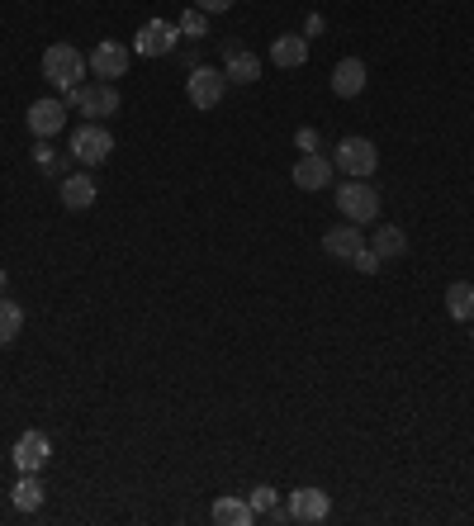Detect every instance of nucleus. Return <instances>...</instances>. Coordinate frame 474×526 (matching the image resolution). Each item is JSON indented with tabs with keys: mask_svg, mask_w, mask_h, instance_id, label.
<instances>
[{
	"mask_svg": "<svg viewBox=\"0 0 474 526\" xmlns=\"http://www.w3.org/2000/svg\"><path fill=\"white\" fill-rule=\"evenodd\" d=\"M86 67H91V62H86L81 48H72V43H53V48L43 53V76H48V86H57L62 95L81 86Z\"/></svg>",
	"mask_w": 474,
	"mask_h": 526,
	"instance_id": "nucleus-1",
	"label": "nucleus"
},
{
	"mask_svg": "<svg viewBox=\"0 0 474 526\" xmlns=\"http://www.w3.org/2000/svg\"><path fill=\"white\" fill-rule=\"evenodd\" d=\"M332 166L347 171L351 181H370L380 171V147L370 143V138H342L337 152H332Z\"/></svg>",
	"mask_w": 474,
	"mask_h": 526,
	"instance_id": "nucleus-2",
	"label": "nucleus"
},
{
	"mask_svg": "<svg viewBox=\"0 0 474 526\" xmlns=\"http://www.w3.org/2000/svg\"><path fill=\"white\" fill-rule=\"evenodd\" d=\"M337 209H342V218L347 223H375L380 218V190L370 181H351L337 185Z\"/></svg>",
	"mask_w": 474,
	"mask_h": 526,
	"instance_id": "nucleus-3",
	"label": "nucleus"
},
{
	"mask_svg": "<svg viewBox=\"0 0 474 526\" xmlns=\"http://www.w3.org/2000/svg\"><path fill=\"white\" fill-rule=\"evenodd\" d=\"M62 100H67V109H81V114H91L95 124H100V119H110V114H119V91H114V81L76 86V91H67Z\"/></svg>",
	"mask_w": 474,
	"mask_h": 526,
	"instance_id": "nucleus-4",
	"label": "nucleus"
},
{
	"mask_svg": "<svg viewBox=\"0 0 474 526\" xmlns=\"http://www.w3.org/2000/svg\"><path fill=\"white\" fill-rule=\"evenodd\" d=\"M110 152H114V133L105 124H81L72 133V157L86 166V171H91V166H105Z\"/></svg>",
	"mask_w": 474,
	"mask_h": 526,
	"instance_id": "nucleus-5",
	"label": "nucleus"
},
{
	"mask_svg": "<svg viewBox=\"0 0 474 526\" xmlns=\"http://www.w3.org/2000/svg\"><path fill=\"white\" fill-rule=\"evenodd\" d=\"M176 38H181V24H166V19H147L138 38H133V53L138 57H162L176 48Z\"/></svg>",
	"mask_w": 474,
	"mask_h": 526,
	"instance_id": "nucleus-6",
	"label": "nucleus"
},
{
	"mask_svg": "<svg viewBox=\"0 0 474 526\" xmlns=\"http://www.w3.org/2000/svg\"><path fill=\"white\" fill-rule=\"evenodd\" d=\"M223 86H228V76L214 72V67H195V72L185 76V95H190V105H195V109H214V105H219Z\"/></svg>",
	"mask_w": 474,
	"mask_h": 526,
	"instance_id": "nucleus-7",
	"label": "nucleus"
},
{
	"mask_svg": "<svg viewBox=\"0 0 474 526\" xmlns=\"http://www.w3.org/2000/svg\"><path fill=\"white\" fill-rule=\"evenodd\" d=\"M48 455H53V441H48V432H19L10 460L19 465V474H38L43 465H48Z\"/></svg>",
	"mask_w": 474,
	"mask_h": 526,
	"instance_id": "nucleus-8",
	"label": "nucleus"
},
{
	"mask_svg": "<svg viewBox=\"0 0 474 526\" xmlns=\"http://www.w3.org/2000/svg\"><path fill=\"white\" fill-rule=\"evenodd\" d=\"M128 48L124 43H114V38H105V43H95L91 48V57H86V62H91V72L100 76V81H119V76H128Z\"/></svg>",
	"mask_w": 474,
	"mask_h": 526,
	"instance_id": "nucleus-9",
	"label": "nucleus"
},
{
	"mask_svg": "<svg viewBox=\"0 0 474 526\" xmlns=\"http://www.w3.org/2000/svg\"><path fill=\"white\" fill-rule=\"evenodd\" d=\"M328 512H332V498L323 489H294L290 493V522L318 526V522H328Z\"/></svg>",
	"mask_w": 474,
	"mask_h": 526,
	"instance_id": "nucleus-10",
	"label": "nucleus"
},
{
	"mask_svg": "<svg viewBox=\"0 0 474 526\" xmlns=\"http://www.w3.org/2000/svg\"><path fill=\"white\" fill-rule=\"evenodd\" d=\"M24 119H29V128H34L38 138H53V133H62V128H67V100H48V95H43V100H34V105H29V114H24Z\"/></svg>",
	"mask_w": 474,
	"mask_h": 526,
	"instance_id": "nucleus-11",
	"label": "nucleus"
},
{
	"mask_svg": "<svg viewBox=\"0 0 474 526\" xmlns=\"http://www.w3.org/2000/svg\"><path fill=\"white\" fill-rule=\"evenodd\" d=\"M332 171H337V166L328 162V157H318V152H304V157H299V162H294V185H299V190H328L332 185Z\"/></svg>",
	"mask_w": 474,
	"mask_h": 526,
	"instance_id": "nucleus-12",
	"label": "nucleus"
},
{
	"mask_svg": "<svg viewBox=\"0 0 474 526\" xmlns=\"http://www.w3.org/2000/svg\"><path fill=\"white\" fill-rule=\"evenodd\" d=\"M365 81H370V72H365L361 57H342V62L332 67V91L342 95V100L361 95V91H365Z\"/></svg>",
	"mask_w": 474,
	"mask_h": 526,
	"instance_id": "nucleus-13",
	"label": "nucleus"
},
{
	"mask_svg": "<svg viewBox=\"0 0 474 526\" xmlns=\"http://www.w3.org/2000/svg\"><path fill=\"white\" fill-rule=\"evenodd\" d=\"M361 247H365V237H361L356 223H347V228H328V233H323V252L337 256V261H351Z\"/></svg>",
	"mask_w": 474,
	"mask_h": 526,
	"instance_id": "nucleus-14",
	"label": "nucleus"
},
{
	"mask_svg": "<svg viewBox=\"0 0 474 526\" xmlns=\"http://www.w3.org/2000/svg\"><path fill=\"white\" fill-rule=\"evenodd\" d=\"M223 76H228V81H237V86H252V81H261V57L247 53V48H228Z\"/></svg>",
	"mask_w": 474,
	"mask_h": 526,
	"instance_id": "nucleus-15",
	"label": "nucleus"
},
{
	"mask_svg": "<svg viewBox=\"0 0 474 526\" xmlns=\"http://www.w3.org/2000/svg\"><path fill=\"white\" fill-rule=\"evenodd\" d=\"M271 57H275V67H304V62H309V38L304 34H280L271 43Z\"/></svg>",
	"mask_w": 474,
	"mask_h": 526,
	"instance_id": "nucleus-16",
	"label": "nucleus"
},
{
	"mask_svg": "<svg viewBox=\"0 0 474 526\" xmlns=\"http://www.w3.org/2000/svg\"><path fill=\"white\" fill-rule=\"evenodd\" d=\"M365 247L380 256V261H394V256L408 252V233H403V228H394V223H384V228H375V237H370Z\"/></svg>",
	"mask_w": 474,
	"mask_h": 526,
	"instance_id": "nucleus-17",
	"label": "nucleus"
},
{
	"mask_svg": "<svg viewBox=\"0 0 474 526\" xmlns=\"http://www.w3.org/2000/svg\"><path fill=\"white\" fill-rule=\"evenodd\" d=\"M219 526H252L256 522V512H252V503H242V498H219L214 503V512H209Z\"/></svg>",
	"mask_w": 474,
	"mask_h": 526,
	"instance_id": "nucleus-18",
	"label": "nucleus"
},
{
	"mask_svg": "<svg viewBox=\"0 0 474 526\" xmlns=\"http://www.w3.org/2000/svg\"><path fill=\"white\" fill-rule=\"evenodd\" d=\"M446 313H451L456 323H474V285L456 280V285L446 290Z\"/></svg>",
	"mask_w": 474,
	"mask_h": 526,
	"instance_id": "nucleus-19",
	"label": "nucleus"
},
{
	"mask_svg": "<svg viewBox=\"0 0 474 526\" xmlns=\"http://www.w3.org/2000/svg\"><path fill=\"white\" fill-rule=\"evenodd\" d=\"M247 503H252L256 522H290V508H280V503H275V489H266V484H261V489H252V498H247Z\"/></svg>",
	"mask_w": 474,
	"mask_h": 526,
	"instance_id": "nucleus-20",
	"label": "nucleus"
},
{
	"mask_svg": "<svg viewBox=\"0 0 474 526\" xmlns=\"http://www.w3.org/2000/svg\"><path fill=\"white\" fill-rule=\"evenodd\" d=\"M62 204H67V209H91L95 204L91 176H67V181H62Z\"/></svg>",
	"mask_w": 474,
	"mask_h": 526,
	"instance_id": "nucleus-21",
	"label": "nucleus"
},
{
	"mask_svg": "<svg viewBox=\"0 0 474 526\" xmlns=\"http://www.w3.org/2000/svg\"><path fill=\"white\" fill-rule=\"evenodd\" d=\"M10 503H15L19 512H38L43 508V484H38V474H24L15 489H10Z\"/></svg>",
	"mask_w": 474,
	"mask_h": 526,
	"instance_id": "nucleus-22",
	"label": "nucleus"
},
{
	"mask_svg": "<svg viewBox=\"0 0 474 526\" xmlns=\"http://www.w3.org/2000/svg\"><path fill=\"white\" fill-rule=\"evenodd\" d=\"M19 332H24V309H19L15 299L0 294V346L19 342Z\"/></svg>",
	"mask_w": 474,
	"mask_h": 526,
	"instance_id": "nucleus-23",
	"label": "nucleus"
},
{
	"mask_svg": "<svg viewBox=\"0 0 474 526\" xmlns=\"http://www.w3.org/2000/svg\"><path fill=\"white\" fill-rule=\"evenodd\" d=\"M204 29H209V15L190 5V10L181 15V38H204Z\"/></svg>",
	"mask_w": 474,
	"mask_h": 526,
	"instance_id": "nucleus-24",
	"label": "nucleus"
},
{
	"mask_svg": "<svg viewBox=\"0 0 474 526\" xmlns=\"http://www.w3.org/2000/svg\"><path fill=\"white\" fill-rule=\"evenodd\" d=\"M351 266H356V271H361V275H375V271H380V266H384V261H380V256H375V252H370V247H361V252L351 256Z\"/></svg>",
	"mask_w": 474,
	"mask_h": 526,
	"instance_id": "nucleus-25",
	"label": "nucleus"
},
{
	"mask_svg": "<svg viewBox=\"0 0 474 526\" xmlns=\"http://www.w3.org/2000/svg\"><path fill=\"white\" fill-rule=\"evenodd\" d=\"M34 162L43 166V171H57V152L48 147V138H38V147H34Z\"/></svg>",
	"mask_w": 474,
	"mask_h": 526,
	"instance_id": "nucleus-26",
	"label": "nucleus"
},
{
	"mask_svg": "<svg viewBox=\"0 0 474 526\" xmlns=\"http://www.w3.org/2000/svg\"><path fill=\"white\" fill-rule=\"evenodd\" d=\"M294 143L304 147V152H318V147H323V138H318V128H299V133H294Z\"/></svg>",
	"mask_w": 474,
	"mask_h": 526,
	"instance_id": "nucleus-27",
	"label": "nucleus"
},
{
	"mask_svg": "<svg viewBox=\"0 0 474 526\" xmlns=\"http://www.w3.org/2000/svg\"><path fill=\"white\" fill-rule=\"evenodd\" d=\"M195 10H204V15H223V10H233V0H195Z\"/></svg>",
	"mask_w": 474,
	"mask_h": 526,
	"instance_id": "nucleus-28",
	"label": "nucleus"
},
{
	"mask_svg": "<svg viewBox=\"0 0 474 526\" xmlns=\"http://www.w3.org/2000/svg\"><path fill=\"white\" fill-rule=\"evenodd\" d=\"M323 29H328V19H323V15H309V24H304V34H323Z\"/></svg>",
	"mask_w": 474,
	"mask_h": 526,
	"instance_id": "nucleus-29",
	"label": "nucleus"
},
{
	"mask_svg": "<svg viewBox=\"0 0 474 526\" xmlns=\"http://www.w3.org/2000/svg\"><path fill=\"white\" fill-rule=\"evenodd\" d=\"M0 285H5V271H0Z\"/></svg>",
	"mask_w": 474,
	"mask_h": 526,
	"instance_id": "nucleus-30",
	"label": "nucleus"
}]
</instances>
